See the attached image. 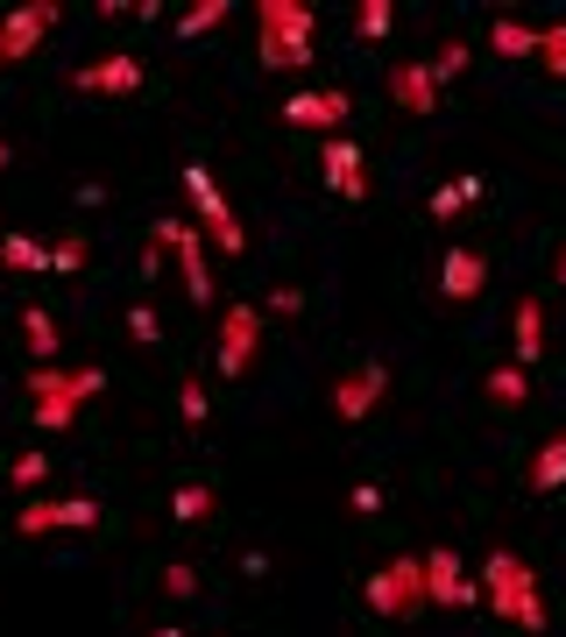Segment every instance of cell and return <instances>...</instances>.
I'll list each match as a JSON object with an SVG mask.
<instances>
[{
	"instance_id": "19",
	"label": "cell",
	"mask_w": 566,
	"mask_h": 637,
	"mask_svg": "<svg viewBox=\"0 0 566 637\" xmlns=\"http://www.w3.org/2000/svg\"><path fill=\"white\" fill-rule=\"evenodd\" d=\"M524 481H532L538 496L566 489V439H545V447H538V460H532V475H524Z\"/></svg>"
},
{
	"instance_id": "41",
	"label": "cell",
	"mask_w": 566,
	"mask_h": 637,
	"mask_svg": "<svg viewBox=\"0 0 566 637\" xmlns=\"http://www.w3.org/2000/svg\"><path fill=\"white\" fill-rule=\"evenodd\" d=\"M559 439H566V432H559Z\"/></svg>"
},
{
	"instance_id": "13",
	"label": "cell",
	"mask_w": 566,
	"mask_h": 637,
	"mask_svg": "<svg viewBox=\"0 0 566 637\" xmlns=\"http://www.w3.org/2000/svg\"><path fill=\"white\" fill-rule=\"evenodd\" d=\"M439 291L454 298V305H475L481 291H489V262H481L475 248H446V262H439Z\"/></svg>"
},
{
	"instance_id": "28",
	"label": "cell",
	"mask_w": 566,
	"mask_h": 637,
	"mask_svg": "<svg viewBox=\"0 0 566 637\" xmlns=\"http://www.w3.org/2000/svg\"><path fill=\"white\" fill-rule=\"evenodd\" d=\"M86 262H92V248H86V235H64V241L50 248V269H57V277H78V269H86Z\"/></svg>"
},
{
	"instance_id": "8",
	"label": "cell",
	"mask_w": 566,
	"mask_h": 637,
	"mask_svg": "<svg viewBox=\"0 0 566 637\" xmlns=\"http://www.w3.org/2000/svg\"><path fill=\"white\" fill-rule=\"evenodd\" d=\"M156 227H163L170 256H178V269H185L191 305H212V256H206V235H199V227H185V220H156Z\"/></svg>"
},
{
	"instance_id": "14",
	"label": "cell",
	"mask_w": 566,
	"mask_h": 637,
	"mask_svg": "<svg viewBox=\"0 0 566 637\" xmlns=\"http://www.w3.org/2000/svg\"><path fill=\"white\" fill-rule=\"evenodd\" d=\"M78 92H107V100H128V92H142V64L135 57H100V64L71 71Z\"/></svg>"
},
{
	"instance_id": "2",
	"label": "cell",
	"mask_w": 566,
	"mask_h": 637,
	"mask_svg": "<svg viewBox=\"0 0 566 637\" xmlns=\"http://www.w3.org/2000/svg\"><path fill=\"white\" fill-rule=\"evenodd\" d=\"M100 369H29V397H36V432H71L78 425V404L100 397Z\"/></svg>"
},
{
	"instance_id": "34",
	"label": "cell",
	"mask_w": 566,
	"mask_h": 637,
	"mask_svg": "<svg viewBox=\"0 0 566 637\" xmlns=\"http://www.w3.org/2000/svg\"><path fill=\"white\" fill-rule=\"evenodd\" d=\"M163 588H170V603H191V595H199V574H191L185 559H170V567H163Z\"/></svg>"
},
{
	"instance_id": "11",
	"label": "cell",
	"mask_w": 566,
	"mask_h": 637,
	"mask_svg": "<svg viewBox=\"0 0 566 637\" xmlns=\"http://www.w3.org/2000/svg\"><path fill=\"white\" fill-rule=\"evenodd\" d=\"M383 390H389V369H383V361H361V369H347V376L334 382V411H340V425H361V418L383 404Z\"/></svg>"
},
{
	"instance_id": "4",
	"label": "cell",
	"mask_w": 566,
	"mask_h": 637,
	"mask_svg": "<svg viewBox=\"0 0 566 637\" xmlns=\"http://www.w3.org/2000/svg\"><path fill=\"white\" fill-rule=\"evenodd\" d=\"M185 199H191V212H199V235H206V248H220L227 262L241 256L248 235H241V220H234L227 191L212 185V170H206V163H185Z\"/></svg>"
},
{
	"instance_id": "18",
	"label": "cell",
	"mask_w": 566,
	"mask_h": 637,
	"mask_svg": "<svg viewBox=\"0 0 566 637\" xmlns=\"http://www.w3.org/2000/svg\"><path fill=\"white\" fill-rule=\"evenodd\" d=\"M489 50H496V57H538V29H532V22H510V14H496V22H489Z\"/></svg>"
},
{
	"instance_id": "1",
	"label": "cell",
	"mask_w": 566,
	"mask_h": 637,
	"mask_svg": "<svg viewBox=\"0 0 566 637\" xmlns=\"http://www.w3.org/2000/svg\"><path fill=\"white\" fill-rule=\"evenodd\" d=\"M481 603H489L503 624H517V630H545V595L532 581V567L510 553V546H496L489 559H481Z\"/></svg>"
},
{
	"instance_id": "9",
	"label": "cell",
	"mask_w": 566,
	"mask_h": 637,
	"mask_svg": "<svg viewBox=\"0 0 566 637\" xmlns=\"http://www.w3.org/2000/svg\"><path fill=\"white\" fill-rule=\"evenodd\" d=\"M319 170H326V185H334L347 206H361V199H368V163H361V142H355V135H326Z\"/></svg>"
},
{
	"instance_id": "29",
	"label": "cell",
	"mask_w": 566,
	"mask_h": 637,
	"mask_svg": "<svg viewBox=\"0 0 566 637\" xmlns=\"http://www.w3.org/2000/svg\"><path fill=\"white\" fill-rule=\"evenodd\" d=\"M538 64L553 71V79H566V22H553V29H538Z\"/></svg>"
},
{
	"instance_id": "40",
	"label": "cell",
	"mask_w": 566,
	"mask_h": 637,
	"mask_svg": "<svg viewBox=\"0 0 566 637\" xmlns=\"http://www.w3.org/2000/svg\"><path fill=\"white\" fill-rule=\"evenodd\" d=\"M149 637H191V630H170V624H163V630H149Z\"/></svg>"
},
{
	"instance_id": "38",
	"label": "cell",
	"mask_w": 566,
	"mask_h": 637,
	"mask_svg": "<svg viewBox=\"0 0 566 637\" xmlns=\"http://www.w3.org/2000/svg\"><path fill=\"white\" fill-rule=\"evenodd\" d=\"M553 277H559V283H566V248H559V256H553Z\"/></svg>"
},
{
	"instance_id": "24",
	"label": "cell",
	"mask_w": 566,
	"mask_h": 637,
	"mask_svg": "<svg viewBox=\"0 0 566 637\" xmlns=\"http://www.w3.org/2000/svg\"><path fill=\"white\" fill-rule=\"evenodd\" d=\"M170 517H178V525H206V517H212V489H206V481H185V489L170 496Z\"/></svg>"
},
{
	"instance_id": "25",
	"label": "cell",
	"mask_w": 566,
	"mask_h": 637,
	"mask_svg": "<svg viewBox=\"0 0 566 637\" xmlns=\"http://www.w3.org/2000/svg\"><path fill=\"white\" fill-rule=\"evenodd\" d=\"M227 22V0H191V8L178 14V36H212Z\"/></svg>"
},
{
	"instance_id": "7",
	"label": "cell",
	"mask_w": 566,
	"mask_h": 637,
	"mask_svg": "<svg viewBox=\"0 0 566 637\" xmlns=\"http://www.w3.org/2000/svg\"><path fill=\"white\" fill-rule=\"evenodd\" d=\"M43 29H57V0H22V8L0 14V64H22L43 43Z\"/></svg>"
},
{
	"instance_id": "6",
	"label": "cell",
	"mask_w": 566,
	"mask_h": 637,
	"mask_svg": "<svg viewBox=\"0 0 566 637\" xmlns=\"http://www.w3.org/2000/svg\"><path fill=\"white\" fill-rule=\"evenodd\" d=\"M256 347H262V312L256 305H227V319H220V376H248L256 369Z\"/></svg>"
},
{
	"instance_id": "33",
	"label": "cell",
	"mask_w": 566,
	"mask_h": 637,
	"mask_svg": "<svg viewBox=\"0 0 566 637\" xmlns=\"http://www.w3.org/2000/svg\"><path fill=\"white\" fill-rule=\"evenodd\" d=\"M128 334L142 340V347H156V340H163V319H156V305H128Z\"/></svg>"
},
{
	"instance_id": "16",
	"label": "cell",
	"mask_w": 566,
	"mask_h": 637,
	"mask_svg": "<svg viewBox=\"0 0 566 637\" xmlns=\"http://www.w3.org/2000/svg\"><path fill=\"white\" fill-rule=\"evenodd\" d=\"M389 100H397L404 113H433V107H439L433 64H397V71H389Z\"/></svg>"
},
{
	"instance_id": "3",
	"label": "cell",
	"mask_w": 566,
	"mask_h": 637,
	"mask_svg": "<svg viewBox=\"0 0 566 637\" xmlns=\"http://www.w3.org/2000/svg\"><path fill=\"white\" fill-rule=\"evenodd\" d=\"M256 22L269 71H311V0H262Z\"/></svg>"
},
{
	"instance_id": "32",
	"label": "cell",
	"mask_w": 566,
	"mask_h": 637,
	"mask_svg": "<svg viewBox=\"0 0 566 637\" xmlns=\"http://www.w3.org/2000/svg\"><path fill=\"white\" fill-rule=\"evenodd\" d=\"M14 531H22V538H43V531H57V504H43V496H36V504H22V517H14Z\"/></svg>"
},
{
	"instance_id": "30",
	"label": "cell",
	"mask_w": 566,
	"mask_h": 637,
	"mask_svg": "<svg viewBox=\"0 0 566 637\" xmlns=\"http://www.w3.org/2000/svg\"><path fill=\"white\" fill-rule=\"evenodd\" d=\"M100 525V504L92 496H71V504H57V531H92Z\"/></svg>"
},
{
	"instance_id": "23",
	"label": "cell",
	"mask_w": 566,
	"mask_h": 637,
	"mask_svg": "<svg viewBox=\"0 0 566 637\" xmlns=\"http://www.w3.org/2000/svg\"><path fill=\"white\" fill-rule=\"evenodd\" d=\"M467 64H475V50H467L460 36H446V43H439V57H433V86H454V79H467Z\"/></svg>"
},
{
	"instance_id": "26",
	"label": "cell",
	"mask_w": 566,
	"mask_h": 637,
	"mask_svg": "<svg viewBox=\"0 0 566 637\" xmlns=\"http://www.w3.org/2000/svg\"><path fill=\"white\" fill-rule=\"evenodd\" d=\"M389 22H397V8H389V0H361V8H355V29H361V43H383V36H389Z\"/></svg>"
},
{
	"instance_id": "21",
	"label": "cell",
	"mask_w": 566,
	"mask_h": 637,
	"mask_svg": "<svg viewBox=\"0 0 566 637\" xmlns=\"http://www.w3.org/2000/svg\"><path fill=\"white\" fill-rule=\"evenodd\" d=\"M481 390H489L496 404H510V411H517V404L532 397V376H524L517 361H503V369H489V382H481Z\"/></svg>"
},
{
	"instance_id": "36",
	"label": "cell",
	"mask_w": 566,
	"mask_h": 637,
	"mask_svg": "<svg viewBox=\"0 0 566 637\" xmlns=\"http://www.w3.org/2000/svg\"><path fill=\"white\" fill-rule=\"evenodd\" d=\"M163 227H149V241H142V277H156V269H163Z\"/></svg>"
},
{
	"instance_id": "22",
	"label": "cell",
	"mask_w": 566,
	"mask_h": 637,
	"mask_svg": "<svg viewBox=\"0 0 566 637\" xmlns=\"http://www.w3.org/2000/svg\"><path fill=\"white\" fill-rule=\"evenodd\" d=\"M475 199H481V178H454V185H439L425 206H433V220H454V212H460V206H475Z\"/></svg>"
},
{
	"instance_id": "15",
	"label": "cell",
	"mask_w": 566,
	"mask_h": 637,
	"mask_svg": "<svg viewBox=\"0 0 566 637\" xmlns=\"http://www.w3.org/2000/svg\"><path fill=\"white\" fill-rule=\"evenodd\" d=\"M538 355H545V305L517 298V312H510V361H517V369H532Z\"/></svg>"
},
{
	"instance_id": "27",
	"label": "cell",
	"mask_w": 566,
	"mask_h": 637,
	"mask_svg": "<svg viewBox=\"0 0 566 637\" xmlns=\"http://www.w3.org/2000/svg\"><path fill=\"white\" fill-rule=\"evenodd\" d=\"M8 475H14V489H29V496H36V489H43V481H50V454H43V447L14 454V468H8Z\"/></svg>"
},
{
	"instance_id": "31",
	"label": "cell",
	"mask_w": 566,
	"mask_h": 637,
	"mask_svg": "<svg viewBox=\"0 0 566 637\" xmlns=\"http://www.w3.org/2000/svg\"><path fill=\"white\" fill-rule=\"evenodd\" d=\"M178 418L185 425H206L212 418V390H206V382H178Z\"/></svg>"
},
{
	"instance_id": "20",
	"label": "cell",
	"mask_w": 566,
	"mask_h": 637,
	"mask_svg": "<svg viewBox=\"0 0 566 637\" xmlns=\"http://www.w3.org/2000/svg\"><path fill=\"white\" fill-rule=\"evenodd\" d=\"M0 262L22 269V277H36V269H50V248L36 235H0Z\"/></svg>"
},
{
	"instance_id": "10",
	"label": "cell",
	"mask_w": 566,
	"mask_h": 637,
	"mask_svg": "<svg viewBox=\"0 0 566 637\" xmlns=\"http://www.w3.org/2000/svg\"><path fill=\"white\" fill-rule=\"evenodd\" d=\"M425 559V603H439V609H467V603H481V581H467L460 574V559L433 546V553H418Z\"/></svg>"
},
{
	"instance_id": "12",
	"label": "cell",
	"mask_w": 566,
	"mask_h": 637,
	"mask_svg": "<svg viewBox=\"0 0 566 637\" xmlns=\"http://www.w3.org/2000/svg\"><path fill=\"white\" fill-rule=\"evenodd\" d=\"M347 113H355V100L334 92V86H311V92H290V100H284V121H290V128H326V135H340Z\"/></svg>"
},
{
	"instance_id": "37",
	"label": "cell",
	"mask_w": 566,
	"mask_h": 637,
	"mask_svg": "<svg viewBox=\"0 0 566 637\" xmlns=\"http://www.w3.org/2000/svg\"><path fill=\"white\" fill-rule=\"evenodd\" d=\"M355 510H361V517L383 510V489H376V481H361V489H355Z\"/></svg>"
},
{
	"instance_id": "5",
	"label": "cell",
	"mask_w": 566,
	"mask_h": 637,
	"mask_svg": "<svg viewBox=\"0 0 566 637\" xmlns=\"http://www.w3.org/2000/svg\"><path fill=\"white\" fill-rule=\"evenodd\" d=\"M361 595L376 616H418L425 609V559H389L383 574L361 581Z\"/></svg>"
},
{
	"instance_id": "35",
	"label": "cell",
	"mask_w": 566,
	"mask_h": 637,
	"mask_svg": "<svg viewBox=\"0 0 566 637\" xmlns=\"http://www.w3.org/2000/svg\"><path fill=\"white\" fill-rule=\"evenodd\" d=\"M269 312H277V319H298V312H305V291H290V283H277V291H269Z\"/></svg>"
},
{
	"instance_id": "39",
	"label": "cell",
	"mask_w": 566,
	"mask_h": 637,
	"mask_svg": "<svg viewBox=\"0 0 566 637\" xmlns=\"http://www.w3.org/2000/svg\"><path fill=\"white\" fill-rule=\"evenodd\" d=\"M14 163V149H8V135H0V170H8Z\"/></svg>"
},
{
	"instance_id": "17",
	"label": "cell",
	"mask_w": 566,
	"mask_h": 637,
	"mask_svg": "<svg viewBox=\"0 0 566 637\" xmlns=\"http://www.w3.org/2000/svg\"><path fill=\"white\" fill-rule=\"evenodd\" d=\"M22 340H29L36 369H57V319L43 312V305H29V312H22Z\"/></svg>"
}]
</instances>
